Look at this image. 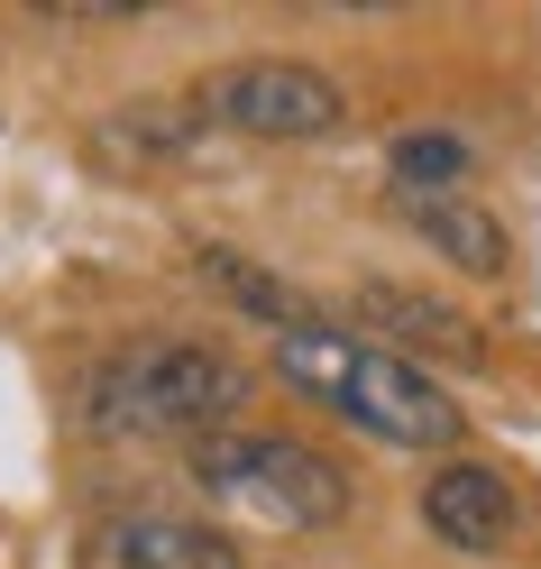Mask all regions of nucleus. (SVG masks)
I'll list each match as a JSON object with an SVG mask.
<instances>
[{
  "label": "nucleus",
  "mask_w": 541,
  "mask_h": 569,
  "mask_svg": "<svg viewBox=\"0 0 541 569\" xmlns=\"http://www.w3.org/2000/svg\"><path fill=\"white\" fill-rule=\"evenodd\" d=\"M275 377L312 396L321 413H340L349 432H368L385 450H450L468 432L459 396L431 368H413L404 349L385 340H358V331H331V322H303L275 340Z\"/></svg>",
  "instance_id": "1"
},
{
  "label": "nucleus",
  "mask_w": 541,
  "mask_h": 569,
  "mask_svg": "<svg viewBox=\"0 0 541 569\" xmlns=\"http://www.w3.org/2000/svg\"><path fill=\"white\" fill-rule=\"evenodd\" d=\"M248 405V377L202 340H138L129 359L92 377V422L101 432H184L211 441Z\"/></svg>",
  "instance_id": "2"
},
{
  "label": "nucleus",
  "mask_w": 541,
  "mask_h": 569,
  "mask_svg": "<svg viewBox=\"0 0 541 569\" xmlns=\"http://www.w3.org/2000/svg\"><path fill=\"white\" fill-rule=\"evenodd\" d=\"M193 487L211 506H230L248 523H275V532L349 523V469L303 450V441H284V432H211V441H193Z\"/></svg>",
  "instance_id": "3"
},
{
  "label": "nucleus",
  "mask_w": 541,
  "mask_h": 569,
  "mask_svg": "<svg viewBox=\"0 0 541 569\" xmlns=\"http://www.w3.org/2000/svg\"><path fill=\"white\" fill-rule=\"evenodd\" d=\"M211 129H248V138H331L349 120V92L303 56H248L193 83Z\"/></svg>",
  "instance_id": "4"
},
{
  "label": "nucleus",
  "mask_w": 541,
  "mask_h": 569,
  "mask_svg": "<svg viewBox=\"0 0 541 569\" xmlns=\"http://www.w3.org/2000/svg\"><path fill=\"white\" fill-rule=\"evenodd\" d=\"M74 569H239V542L221 523H184V515H111L83 532Z\"/></svg>",
  "instance_id": "5"
},
{
  "label": "nucleus",
  "mask_w": 541,
  "mask_h": 569,
  "mask_svg": "<svg viewBox=\"0 0 541 569\" xmlns=\"http://www.w3.org/2000/svg\"><path fill=\"white\" fill-rule=\"evenodd\" d=\"M358 322H368L385 349H404L413 368H422V359H441V368H478V359H487V331L468 322V312L413 295V284H385V276L358 284Z\"/></svg>",
  "instance_id": "6"
},
{
  "label": "nucleus",
  "mask_w": 541,
  "mask_h": 569,
  "mask_svg": "<svg viewBox=\"0 0 541 569\" xmlns=\"http://www.w3.org/2000/svg\"><path fill=\"white\" fill-rule=\"evenodd\" d=\"M422 523L450 551H504L514 542V487L495 469H478V459H450V469L422 478Z\"/></svg>",
  "instance_id": "7"
},
{
  "label": "nucleus",
  "mask_w": 541,
  "mask_h": 569,
  "mask_svg": "<svg viewBox=\"0 0 541 569\" xmlns=\"http://www.w3.org/2000/svg\"><path fill=\"white\" fill-rule=\"evenodd\" d=\"M202 101L193 92H148V101H120L111 120H92V157L111 166H184L202 148Z\"/></svg>",
  "instance_id": "8"
},
{
  "label": "nucleus",
  "mask_w": 541,
  "mask_h": 569,
  "mask_svg": "<svg viewBox=\"0 0 541 569\" xmlns=\"http://www.w3.org/2000/svg\"><path fill=\"white\" fill-rule=\"evenodd\" d=\"M385 174H394V193H404V202H450L468 174H478V148H468L459 129H404L385 148Z\"/></svg>",
  "instance_id": "9"
},
{
  "label": "nucleus",
  "mask_w": 541,
  "mask_h": 569,
  "mask_svg": "<svg viewBox=\"0 0 541 569\" xmlns=\"http://www.w3.org/2000/svg\"><path fill=\"white\" fill-rule=\"evenodd\" d=\"M413 211V230L441 248V258L459 267V276H504V258H514V248H504V221L495 211H478V202H404Z\"/></svg>",
  "instance_id": "10"
},
{
  "label": "nucleus",
  "mask_w": 541,
  "mask_h": 569,
  "mask_svg": "<svg viewBox=\"0 0 541 569\" xmlns=\"http://www.w3.org/2000/svg\"><path fill=\"white\" fill-rule=\"evenodd\" d=\"M193 276L211 284V295H230L248 322H275V340L303 331V295H294L284 276H267L258 258H239V248H193Z\"/></svg>",
  "instance_id": "11"
}]
</instances>
